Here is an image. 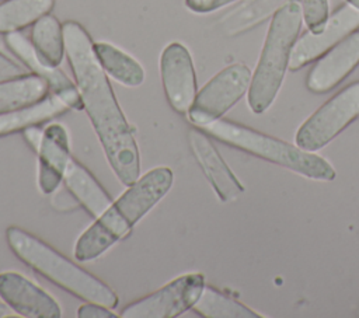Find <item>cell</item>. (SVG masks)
<instances>
[{"mask_svg":"<svg viewBox=\"0 0 359 318\" xmlns=\"http://www.w3.org/2000/svg\"><path fill=\"white\" fill-rule=\"evenodd\" d=\"M63 36L66 56L84 109L114 174L125 186H129L140 177V157L130 125L94 53L88 32L79 22L66 21Z\"/></svg>","mask_w":359,"mask_h":318,"instance_id":"1","label":"cell"},{"mask_svg":"<svg viewBox=\"0 0 359 318\" xmlns=\"http://www.w3.org/2000/svg\"><path fill=\"white\" fill-rule=\"evenodd\" d=\"M172 181V171L167 167L153 168L139 177L79 237L74 258L79 262H90L125 238L133 226L167 195Z\"/></svg>","mask_w":359,"mask_h":318,"instance_id":"2","label":"cell"},{"mask_svg":"<svg viewBox=\"0 0 359 318\" xmlns=\"http://www.w3.org/2000/svg\"><path fill=\"white\" fill-rule=\"evenodd\" d=\"M6 240L21 262L60 289L84 301L98 303L112 310L118 305L119 298L108 284L31 233L18 227H8Z\"/></svg>","mask_w":359,"mask_h":318,"instance_id":"3","label":"cell"},{"mask_svg":"<svg viewBox=\"0 0 359 318\" xmlns=\"http://www.w3.org/2000/svg\"><path fill=\"white\" fill-rule=\"evenodd\" d=\"M303 22L300 0H289L272 17L262 50L248 88V106L265 112L275 101Z\"/></svg>","mask_w":359,"mask_h":318,"instance_id":"4","label":"cell"},{"mask_svg":"<svg viewBox=\"0 0 359 318\" xmlns=\"http://www.w3.org/2000/svg\"><path fill=\"white\" fill-rule=\"evenodd\" d=\"M201 129L227 146L287 168L302 177L314 181H332L337 177L334 167L321 155L250 126L220 118Z\"/></svg>","mask_w":359,"mask_h":318,"instance_id":"5","label":"cell"},{"mask_svg":"<svg viewBox=\"0 0 359 318\" xmlns=\"http://www.w3.org/2000/svg\"><path fill=\"white\" fill-rule=\"evenodd\" d=\"M359 118V81L349 84L324 102L297 129L294 143L307 151H318Z\"/></svg>","mask_w":359,"mask_h":318,"instance_id":"6","label":"cell"},{"mask_svg":"<svg viewBox=\"0 0 359 318\" xmlns=\"http://www.w3.org/2000/svg\"><path fill=\"white\" fill-rule=\"evenodd\" d=\"M251 77V70L244 63L224 67L196 92L188 119L198 127L220 119L248 91Z\"/></svg>","mask_w":359,"mask_h":318,"instance_id":"7","label":"cell"},{"mask_svg":"<svg viewBox=\"0 0 359 318\" xmlns=\"http://www.w3.org/2000/svg\"><path fill=\"white\" fill-rule=\"evenodd\" d=\"M202 273L181 275L122 308L123 318H175L192 308L205 289Z\"/></svg>","mask_w":359,"mask_h":318,"instance_id":"8","label":"cell"},{"mask_svg":"<svg viewBox=\"0 0 359 318\" xmlns=\"http://www.w3.org/2000/svg\"><path fill=\"white\" fill-rule=\"evenodd\" d=\"M356 29H359V10L346 3L328 17L325 27L320 32L307 31L296 41L289 69L296 71L314 59L321 57Z\"/></svg>","mask_w":359,"mask_h":318,"instance_id":"9","label":"cell"},{"mask_svg":"<svg viewBox=\"0 0 359 318\" xmlns=\"http://www.w3.org/2000/svg\"><path fill=\"white\" fill-rule=\"evenodd\" d=\"M160 76L170 106L178 113H188L196 97V76L191 53L182 43L171 42L164 48Z\"/></svg>","mask_w":359,"mask_h":318,"instance_id":"10","label":"cell"},{"mask_svg":"<svg viewBox=\"0 0 359 318\" xmlns=\"http://www.w3.org/2000/svg\"><path fill=\"white\" fill-rule=\"evenodd\" d=\"M0 298L18 315L27 318H60L56 300L17 272L0 273Z\"/></svg>","mask_w":359,"mask_h":318,"instance_id":"11","label":"cell"},{"mask_svg":"<svg viewBox=\"0 0 359 318\" xmlns=\"http://www.w3.org/2000/svg\"><path fill=\"white\" fill-rule=\"evenodd\" d=\"M359 64V31H353L324 53L311 67L306 87L314 94H324L337 87Z\"/></svg>","mask_w":359,"mask_h":318,"instance_id":"12","label":"cell"},{"mask_svg":"<svg viewBox=\"0 0 359 318\" xmlns=\"http://www.w3.org/2000/svg\"><path fill=\"white\" fill-rule=\"evenodd\" d=\"M4 41L7 48L28 67V70L45 80L49 90L60 97L69 105V108L76 111L84 109L79 88L62 70L57 69V66H50L46 63L34 49L31 41H28L18 31L6 34Z\"/></svg>","mask_w":359,"mask_h":318,"instance_id":"13","label":"cell"},{"mask_svg":"<svg viewBox=\"0 0 359 318\" xmlns=\"http://www.w3.org/2000/svg\"><path fill=\"white\" fill-rule=\"evenodd\" d=\"M188 143L219 199L222 202L236 200L244 192V186L229 168L209 134L198 126L192 127L188 132Z\"/></svg>","mask_w":359,"mask_h":318,"instance_id":"14","label":"cell"},{"mask_svg":"<svg viewBox=\"0 0 359 318\" xmlns=\"http://www.w3.org/2000/svg\"><path fill=\"white\" fill-rule=\"evenodd\" d=\"M70 158L67 130L60 123H50L43 130L38 150V186L42 193L49 195L56 191Z\"/></svg>","mask_w":359,"mask_h":318,"instance_id":"15","label":"cell"},{"mask_svg":"<svg viewBox=\"0 0 359 318\" xmlns=\"http://www.w3.org/2000/svg\"><path fill=\"white\" fill-rule=\"evenodd\" d=\"M63 182L72 196L94 219L100 217L112 203L111 196L95 177L77 160L70 158Z\"/></svg>","mask_w":359,"mask_h":318,"instance_id":"16","label":"cell"},{"mask_svg":"<svg viewBox=\"0 0 359 318\" xmlns=\"http://www.w3.org/2000/svg\"><path fill=\"white\" fill-rule=\"evenodd\" d=\"M69 109V105L56 94H48L42 99L0 115V137L25 130L57 118Z\"/></svg>","mask_w":359,"mask_h":318,"instance_id":"17","label":"cell"},{"mask_svg":"<svg viewBox=\"0 0 359 318\" xmlns=\"http://www.w3.org/2000/svg\"><path fill=\"white\" fill-rule=\"evenodd\" d=\"M287 1L289 0H245L220 18V31L229 36L250 31L266 18L273 17Z\"/></svg>","mask_w":359,"mask_h":318,"instance_id":"18","label":"cell"},{"mask_svg":"<svg viewBox=\"0 0 359 318\" xmlns=\"http://www.w3.org/2000/svg\"><path fill=\"white\" fill-rule=\"evenodd\" d=\"M93 48L101 67L118 83L126 87H137L144 81L143 67L123 50L108 42H95Z\"/></svg>","mask_w":359,"mask_h":318,"instance_id":"19","label":"cell"},{"mask_svg":"<svg viewBox=\"0 0 359 318\" xmlns=\"http://www.w3.org/2000/svg\"><path fill=\"white\" fill-rule=\"evenodd\" d=\"M48 91L46 81L34 73L0 81V115L31 105L48 95Z\"/></svg>","mask_w":359,"mask_h":318,"instance_id":"20","label":"cell"},{"mask_svg":"<svg viewBox=\"0 0 359 318\" xmlns=\"http://www.w3.org/2000/svg\"><path fill=\"white\" fill-rule=\"evenodd\" d=\"M31 42L38 55L50 66H59L65 49V36H63V25H60L59 20L46 14L41 17L36 22H34L31 31Z\"/></svg>","mask_w":359,"mask_h":318,"instance_id":"21","label":"cell"},{"mask_svg":"<svg viewBox=\"0 0 359 318\" xmlns=\"http://www.w3.org/2000/svg\"><path fill=\"white\" fill-rule=\"evenodd\" d=\"M55 0H6L0 4V32L20 31L49 14Z\"/></svg>","mask_w":359,"mask_h":318,"instance_id":"22","label":"cell"},{"mask_svg":"<svg viewBox=\"0 0 359 318\" xmlns=\"http://www.w3.org/2000/svg\"><path fill=\"white\" fill-rule=\"evenodd\" d=\"M192 310L205 318H261L247 305L226 296L212 286H205Z\"/></svg>","mask_w":359,"mask_h":318,"instance_id":"23","label":"cell"},{"mask_svg":"<svg viewBox=\"0 0 359 318\" xmlns=\"http://www.w3.org/2000/svg\"><path fill=\"white\" fill-rule=\"evenodd\" d=\"M303 7V20L309 31L320 32L330 17L328 0H300Z\"/></svg>","mask_w":359,"mask_h":318,"instance_id":"24","label":"cell"},{"mask_svg":"<svg viewBox=\"0 0 359 318\" xmlns=\"http://www.w3.org/2000/svg\"><path fill=\"white\" fill-rule=\"evenodd\" d=\"M79 318H116L118 315L112 312V308L105 307L98 303L86 301L83 305L77 310Z\"/></svg>","mask_w":359,"mask_h":318,"instance_id":"25","label":"cell"},{"mask_svg":"<svg viewBox=\"0 0 359 318\" xmlns=\"http://www.w3.org/2000/svg\"><path fill=\"white\" fill-rule=\"evenodd\" d=\"M233 1L236 0H185V4L191 11L198 14H205V13L215 11L220 7H224Z\"/></svg>","mask_w":359,"mask_h":318,"instance_id":"26","label":"cell"},{"mask_svg":"<svg viewBox=\"0 0 359 318\" xmlns=\"http://www.w3.org/2000/svg\"><path fill=\"white\" fill-rule=\"evenodd\" d=\"M27 74L24 69H21L15 62L0 53V81L11 80L15 77H21Z\"/></svg>","mask_w":359,"mask_h":318,"instance_id":"27","label":"cell"},{"mask_svg":"<svg viewBox=\"0 0 359 318\" xmlns=\"http://www.w3.org/2000/svg\"><path fill=\"white\" fill-rule=\"evenodd\" d=\"M22 133H24V139L27 140V143L35 151H38L39 146H41V141H42V137H43V130H41L38 127V125H34V126H29L25 130H22Z\"/></svg>","mask_w":359,"mask_h":318,"instance_id":"28","label":"cell"},{"mask_svg":"<svg viewBox=\"0 0 359 318\" xmlns=\"http://www.w3.org/2000/svg\"><path fill=\"white\" fill-rule=\"evenodd\" d=\"M8 311H10V307L6 304H0V317H7L8 315Z\"/></svg>","mask_w":359,"mask_h":318,"instance_id":"29","label":"cell"},{"mask_svg":"<svg viewBox=\"0 0 359 318\" xmlns=\"http://www.w3.org/2000/svg\"><path fill=\"white\" fill-rule=\"evenodd\" d=\"M346 3H348V4H351V6H353L355 8H358V10H359V0H346Z\"/></svg>","mask_w":359,"mask_h":318,"instance_id":"30","label":"cell"}]
</instances>
